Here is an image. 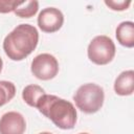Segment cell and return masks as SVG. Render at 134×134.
I'll return each mask as SVG.
<instances>
[{
    "mask_svg": "<svg viewBox=\"0 0 134 134\" xmlns=\"http://www.w3.org/2000/svg\"><path fill=\"white\" fill-rule=\"evenodd\" d=\"M21 1L17 0H0V13L6 14L14 12L15 8L20 4Z\"/></svg>",
    "mask_w": 134,
    "mask_h": 134,
    "instance_id": "5bb4252c",
    "label": "cell"
},
{
    "mask_svg": "<svg viewBox=\"0 0 134 134\" xmlns=\"http://www.w3.org/2000/svg\"><path fill=\"white\" fill-rule=\"evenodd\" d=\"M45 94V90L38 85H27L22 91V97L24 102L30 107H37V103L42 95Z\"/></svg>",
    "mask_w": 134,
    "mask_h": 134,
    "instance_id": "30bf717a",
    "label": "cell"
},
{
    "mask_svg": "<svg viewBox=\"0 0 134 134\" xmlns=\"http://www.w3.org/2000/svg\"><path fill=\"white\" fill-rule=\"evenodd\" d=\"M39 32L30 24H20L15 27L4 39L3 49L13 61H22L37 47Z\"/></svg>",
    "mask_w": 134,
    "mask_h": 134,
    "instance_id": "6da1fadb",
    "label": "cell"
},
{
    "mask_svg": "<svg viewBox=\"0 0 134 134\" xmlns=\"http://www.w3.org/2000/svg\"><path fill=\"white\" fill-rule=\"evenodd\" d=\"M39 9V2L36 0L21 1L15 8V14L20 18H30L37 14Z\"/></svg>",
    "mask_w": 134,
    "mask_h": 134,
    "instance_id": "8fae6325",
    "label": "cell"
},
{
    "mask_svg": "<svg viewBox=\"0 0 134 134\" xmlns=\"http://www.w3.org/2000/svg\"><path fill=\"white\" fill-rule=\"evenodd\" d=\"M39 134H52V133H50V132H41Z\"/></svg>",
    "mask_w": 134,
    "mask_h": 134,
    "instance_id": "2e32d148",
    "label": "cell"
},
{
    "mask_svg": "<svg viewBox=\"0 0 134 134\" xmlns=\"http://www.w3.org/2000/svg\"><path fill=\"white\" fill-rule=\"evenodd\" d=\"M36 108L60 129L69 130L75 126L76 110L72 103L64 98L45 93L38 100Z\"/></svg>",
    "mask_w": 134,
    "mask_h": 134,
    "instance_id": "7a4b0ae2",
    "label": "cell"
},
{
    "mask_svg": "<svg viewBox=\"0 0 134 134\" xmlns=\"http://www.w3.org/2000/svg\"><path fill=\"white\" fill-rule=\"evenodd\" d=\"M15 94H16V87L12 82L0 81V107L12 100Z\"/></svg>",
    "mask_w": 134,
    "mask_h": 134,
    "instance_id": "7c38bea8",
    "label": "cell"
},
{
    "mask_svg": "<svg viewBox=\"0 0 134 134\" xmlns=\"http://www.w3.org/2000/svg\"><path fill=\"white\" fill-rule=\"evenodd\" d=\"M87 53L92 63L96 65H106L110 63L115 55L114 42L107 36H97L89 43Z\"/></svg>",
    "mask_w": 134,
    "mask_h": 134,
    "instance_id": "277c9868",
    "label": "cell"
},
{
    "mask_svg": "<svg viewBox=\"0 0 134 134\" xmlns=\"http://www.w3.org/2000/svg\"><path fill=\"white\" fill-rule=\"evenodd\" d=\"M114 91L116 94L126 96L131 95L134 91V71H122L114 82Z\"/></svg>",
    "mask_w": 134,
    "mask_h": 134,
    "instance_id": "ba28073f",
    "label": "cell"
},
{
    "mask_svg": "<svg viewBox=\"0 0 134 134\" xmlns=\"http://www.w3.org/2000/svg\"><path fill=\"white\" fill-rule=\"evenodd\" d=\"M25 129V118L19 112H6L0 118V134H24Z\"/></svg>",
    "mask_w": 134,
    "mask_h": 134,
    "instance_id": "52a82bcc",
    "label": "cell"
},
{
    "mask_svg": "<svg viewBox=\"0 0 134 134\" xmlns=\"http://www.w3.org/2000/svg\"><path fill=\"white\" fill-rule=\"evenodd\" d=\"M64 23V16L59 8L46 7L38 16V25L44 32H55Z\"/></svg>",
    "mask_w": 134,
    "mask_h": 134,
    "instance_id": "8992f818",
    "label": "cell"
},
{
    "mask_svg": "<svg viewBox=\"0 0 134 134\" xmlns=\"http://www.w3.org/2000/svg\"><path fill=\"white\" fill-rule=\"evenodd\" d=\"M30 70L37 79L42 81H48L53 79L58 74L59 63L52 54L41 53L32 60Z\"/></svg>",
    "mask_w": 134,
    "mask_h": 134,
    "instance_id": "5b68a950",
    "label": "cell"
},
{
    "mask_svg": "<svg viewBox=\"0 0 134 134\" xmlns=\"http://www.w3.org/2000/svg\"><path fill=\"white\" fill-rule=\"evenodd\" d=\"M79 134H89V133H79Z\"/></svg>",
    "mask_w": 134,
    "mask_h": 134,
    "instance_id": "e0dca14e",
    "label": "cell"
},
{
    "mask_svg": "<svg viewBox=\"0 0 134 134\" xmlns=\"http://www.w3.org/2000/svg\"><path fill=\"white\" fill-rule=\"evenodd\" d=\"M115 35L120 45L128 48L134 46V23L132 21L121 22L116 27Z\"/></svg>",
    "mask_w": 134,
    "mask_h": 134,
    "instance_id": "9c48e42d",
    "label": "cell"
},
{
    "mask_svg": "<svg viewBox=\"0 0 134 134\" xmlns=\"http://www.w3.org/2000/svg\"><path fill=\"white\" fill-rule=\"evenodd\" d=\"M2 67H3V62H2V59L0 57V72L2 71Z\"/></svg>",
    "mask_w": 134,
    "mask_h": 134,
    "instance_id": "9a60e30c",
    "label": "cell"
},
{
    "mask_svg": "<svg viewBox=\"0 0 134 134\" xmlns=\"http://www.w3.org/2000/svg\"><path fill=\"white\" fill-rule=\"evenodd\" d=\"M105 4L108 7H110L111 9H113V10H125L130 6L131 1L130 0H120V1L105 0Z\"/></svg>",
    "mask_w": 134,
    "mask_h": 134,
    "instance_id": "4fadbf2b",
    "label": "cell"
},
{
    "mask_svg": "<svg viewBox=\"0 0 134 134\" xmlns=\"http://www.w3.org/2000/svg\"><path fill=\"white\" fill-rule=\"evenodd\" d=\"M104 99V89L94 83L82 85L73 95L76 107L87 114L97 112L103 107Z\"/></svg>",
    "mask_w": 134,
    "mask_h": 134,
    "instance_id": "3957f363",
    "label": "cell"
}]
</instances>
